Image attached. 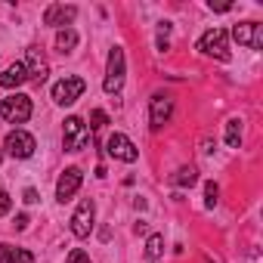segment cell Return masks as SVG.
Here are the masks:
<instances>
[{
	"mask_svg": "<svg viewBox=\"0 0 263 263\" xmlns=\"http://www.w3.org/2000/svg\"><path fill=\"white\" fill-rule=\"evenodd\" d=\"M161 248H164V238H161V235H149V241H146V257H149V260H158V257H161Z\"/></svg>",
	"mask_w": 263,
	"mask_h": 263,
	"instance_id": "18",
	"label": "cell"
},
{
	"mask_svg": "<svg viewBox=\"0 0 263 263\" xmlns=\"http://www.w3.org/2000/svg\"><path fill=\"white\" fill-rule=\"evenodd\" d=\"M25 68H28V81H34V84H44V81H47V74H50V68L37 59V50H31V53H28V65H25Z\"/></svg>",
	"mask_w": 263,
	"mask_h": 263,
	"instance_id": "15",
	"label": "cell"
},
{
	"mask_svg": "<svg viewBox=\"0 0 263 263\" xmlns=\"http://www.w3.org/2000/svg\"><path fill=\"white\" fill-rule=\"evenodd\" d=\"M4 149H7L13 158H31L34 149H37V143H34L31 134H25V130H13V134H7Z\"/></svg>",
	"mask_w": 263,
	"mask_h": 263,
	"instance_id": "6",
	"label": "cell"
},
{
	"mask_svg": "<svg viewBox=\"0 0 263 263\" xmlns=\"http://www.w3.org/2000/svg\"><path fill=\"white\" fill-rule=\"evenodd\" d=\"M93 201L90 198H84L81 204H78V211L71 214V232L78 235V238H87L90 232H93Z\"/></svg>",
	"mask_w": 263,
	"mask_h": 263,
	"instance_id": "8",
	"label": "cell"
},
{
	"mask_svg": "<svg viewBox=\"0 0 263 263\" xmlns=\"http://www.w3.org/2000/svg\"><path fill=\"white\" fill-rule=\"evenodd\" d=\"M0 161H4V152H0Z\"/></svg>",
	"mask_w": 263,
	"mask_h": 263,
	"instance_id": "26",
	"label": "cell"
},
{
	"mask_svg": "<svg viewBox=\"0 0 263 263\" xmlns=\"http://www.w3.org/2000/svg\"><path fill=\"white\" fill-rule=\"evenodd\" d=\"M0 263H34L31 251L13 248V245H0Z\"/></svg>",
	"mask_w": 263,
	"mask_h": 263,
	"instance_id": "14",
	"label": "cell"
},
{
	"mask_svg": "<svg viewBox=\"0 0 263 263\" xmlns=\"http://www.w3.org/2000/svg\"><path fill=\"white\" fill-rule=\"evenodd\" d=\"M84 90H87L84 78H62V81L53 87V102H59V105H71V102L81 99Z\"/></svg>",
	"mask_w": 263,
	"mask_h": 263,
	"instance_id": "5",
	"label": "cell"
},
{
	"mask_svg": "<svg viewBox=\"0 0 263 263\" xmlns=\"http://www.w3.org/2000/svg\"><path fill=\"white\" fill-rule=\"evenodd\" d=\"M68 263H90V257H87L81 248H74V251L68 254Z\"/></svg>",
	"mask_w": 263,
	"mask_h": 263,
	"instance_id": "23",
	"label": "cell"
},
{
	"mask_svg": "<svg viewBox=\"0 0 263 263\" xmlns=\"http://www.w3.org/2000/svg\"><path fill=\"white\" fill-rule=\"evenodd\" d=\"M74 16H78V10H74V7H65V4H53V7H47V13H44V25L62 28V25H68Z\"/></svg>",
	"mask_w": 263,
	"mask_h": 263,
	"instance_id": "12",
	"label": "cell"
},
{
	"mask_svg": "<svg viewBox=\"0 0 263 263\" xmlns=\"http://www.w3.org/2000/svg\"><path fill=\"white\" fill-rule=\"evenodd\" d=\"M10 204H13V198H10V192H7V189H0V217H4V214L10 211Z\"/></svg>",
	"mask_w": 263,
	"mask_h": 263,
	"instance_id": "22",
	"label": "cell"
},
{
	"mask_svg": "<svg viewBox=\"0 0 263 263\" xmlns=\"http://www.w3.org/2000/svg\"><path fill=\"white\" fill-rule=\"evenodd\" d=\"M198 50H201L204 56H214V59L226 62V59H229L226 31H223V28H211V31H204V34H201V41H198Z\"/></svg>",
	"mask_w": 263,
	"mask_h": 263,
	"instance_id": "3",
	"label": "cell"
},
{
	"mask_svg": "<svg viewBox=\"0 0 263 263\" xmlns=\"http://www.w3.org/2000/svg\"><path fill=\"white\" fill-rule=\"evenodd\" d=\"M74 44H78V34H74L71 28H62V31L56 34V47H59L62 53H65V50H71Z\"/></svg>",
	"mask_w": 263,
	"mask_h": 263,
	"instance_id": "17",
	"label": "cell"
},
{
	"mask_svg": "<svg viewBox=\"0 0 263 263\" xmlns=\"http://www.w3.org/2000/svg\"><path fill=\"white\" fill-rule=\"evenodd\" d=\"M204 195H208V201H204V204H208V208H214V204H217V195H220L217 183H208V186H204Z\"/></svg>",
	"mask_w": 263,
	"mask_h": 263,
	"instance_id": "21",
	"label": "cell"
},
{
	"mask_svg": "<svg viewBox=\"0 0 263 263\" xmlns=\"http://www.w3.org/2000/svg\"><path fill=\"white\" fill-rule=\"evenodd\" d=\"M81 180H84L81 167H68V171L59 177V183H56V198H59V201H68V198L81 189Z\"/></svg>",
	"mask_w": 263,
	"mask_h": 263,
	"instance_id": "10",
	"label": "cell"
},
{
	"mask_svg": "<svg viewBox=\"0 0 263 263\" xmlns=\"http://www.w3.org/2000/svg\"><path fill=\"white\" fill-rule=\"evenodd\" d=\"M22 201H25V204H34V201H41V198H37V189H25Z\"/></svg>",
	"mask_w": 263,
	"mask_h": 263,
	"instance_id": "24",
	"label": "cell"
},
{
	"mask_svg": "<svg viewBox=\"0 0 263 263\" xmlns=\"http://www.w3.org/2000/svg\"><path fill=\"white\" fill-rule=\"evenodd\" d=\"M226 143H229V149L241 146V121H229L226 124Z\"/></svg>",
	"mask_w": 263,
	"mask_h": 263,
	"instance_id": "16",
	"label": "cell"
},
{
	"mask_svg": "<svg viewBox=\"0 0 263 263\" xmlns=\"http://www.w3.org/2000/svg\"><path fill=\"white\" fill-rule=\"evenodd\" d=\"M105 152L111 155V158H118V161H127V164H134L137 158H140V152H137V146L130 143L124 134H111L108 140H105Z\"/></svg>",
	"mask_w": 263,
	"mask_h": 263,
	"instance_id": "7",
	"label": "cell"
},
{
	"mask_svg": "<svg viewBox=\"0 0 263 263\" xmlns=\"http://www.w3.org/2000/svg\"><path fill=\"white\" fill-rule=\"evenodd\" d=\"M108 124V115L102 111V108H93L90 111V130H99V127H105Z\"/></svg>",
	"mask_w": 263,
	"mask_h": 263,
	"instance_id": "20",
	"label": "cell"
},
{
	"mask_svg": "<svg viewBox=\"0 0 263 263\" xmlns=\"http://www.w3.org/2000/svg\"><path fill=\"white\" fill-rule=\"evenodd\" d=\"M124 87V50L115 47L108 53V68H105V81H102V90L105 93H118Z\"/></svg>",
	"mask_w": 263,
	"mask_h": 263,
	"instance_id": "4",
	"label": "cell"
},
{
	"mask_svg": "<svg viewBox=\"0 0 263 263\" xmlns=\"http://www.w3.org/2000/svg\"><path fill=\"white\" fill-rule=\"evenodd\" d=\"M232 37H235L241 47H248V50H260V47H263V25H257V22H241V25L232 28Z\"/></svg>",
	"mask_w": 263,
	"mask_h": 263,
	"instance_id": "9",
	"label": "cell"
},
{
	"mask_svg": "<svg viewBox=\"0 0 263 263\" xmlns=\"http://www.w3.org/2000/svg\"><path fill=\"white\" fill-rule=\"evenodd\" d=\"M62 143H65V152L87 149V143H90V127L84 124V118H78V115L65 118V124H62Z\"/></svg>",
	"mask_w": 263,
	"mask_h": 263,
	"instance_id": "1",
	"label": "cell"
},
{
	"mask_svg": "<svg viewBox=\"0 0 263 263\" xmlns=\"http://www.w3.org/2000/svg\"><path fill=\"white\" fill-rule=\"evenodd\" d=\"M25 81H28V68H25V62H13L4 74H0V87H7V90L22 87Z\"/></svg>",
	"mask_w": 263,
	"mask_h": 263,
	"instance_id": "13",
	"label": "cell"
},
{
	"mask_svg": "<svg viewBox=\"0 0 263 263\" xmlns=\"http://www.w3.org/2000/svg\"><path fill=\"white\" fill-rule=\"evenodd\" d=\"M25 226H28V217H25V214H19V217H16V229H25Z\"/></svg>",
	"mask_w": 263,
	"mask_h": 263,
	"instance_id": "25",
	"label": "cell"
},
{
	"mask_svg": "<svg viewBox=\"0 0 263 263\" xmlns=\"http://www.w3.org/2000/svg\"><path fill=\"white\" fill-rule=\"evenodd\" d=\"M0 118L10 121V124H25L31 118V99L16 93V96H7L4 102H0Z\"/></svg>",
	"mask_w": 263,
	"mask_h": 263,
	"instance_id": "2",
	"label": "cell"
},
{
	"mask_svg": "<svg viewBox=\"0 0 263 263\" xmlns=\"http://www.w3.org/2000/svg\"><path fill=\"white\" fill-rule=\"evenodd\" d=\"M195 180H198L195 167H183V171H177V177H174V186H192Z\"/></svg>",
	"mask_w": 263,
	"mask_h": 263,
	"instance_id": "19",
	"label": "cell"
},
{
	"mask_svg": "<svg viewBox=\"0 0 263 263\" xmlns=\"http://www.w3.org/2000/svg\"><path fill=\"white\" fill-rule=\"evenodd\" d=\"M171 111H174V102L167 99V96H152V111H149V124L158 130V127H164L167 121H171Z\"/></svg>",
	"mask_w": 263,
	"mask_h": 263,
	"instance_id": "11",
	"label": "cell"
}]
</instances>
